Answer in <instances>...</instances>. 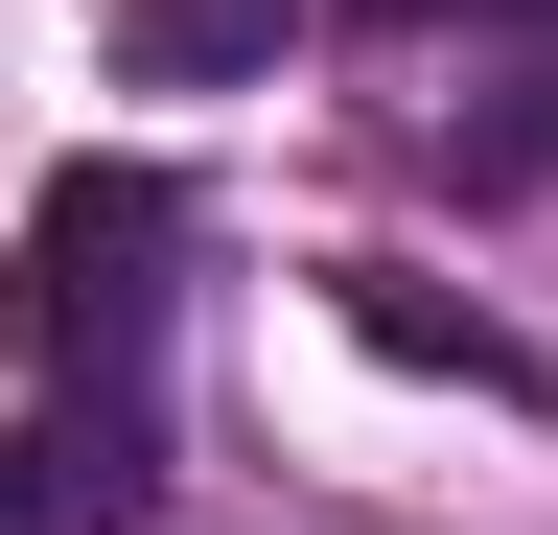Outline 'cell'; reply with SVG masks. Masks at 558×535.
<instances>
[{"label": "cell", "mask_w": 558, "mask_h": 535, "mask_svg": "<svg viewBox=\"0 0 558 535\" xmlns=\"http://www.w3.org/2000/svg\"><path fill=\"white\" fill-rule=\"evenodd\" d=\"M24 350L70 373V396H140L163 373V303H186V186L163 163H70L47 210H24Z\"/></svg>", "instance_id": "obj_1"}, {"label": "cell", "mask_w": 558, "mask_h": 535, "mask_svg": "<svg viewBox=\"0 0 558 535\" xmlns=\"http://www.w3.org/2000/svg\"><path fill=\"white\" fill-rule=\"evenodd\" d=\"M349 326H373L396 373H465V396H558V373H535V350H512L488 303H442V280H396V256H349Z\"/></svg>", "instance_id": "obj_2"}, {"label": "cell", "mask_w": 558, "mask_h": 535, "mask_svg": "<svg viewBox=\"0 0 558 535\" xmlns=\"http://www.w3.org/2000/svg\"><path fill=\"white\" fill-rule=\"evenodd\" d=\"M279 24H303V0H117V71H279Z\"/></svg>", "instance_id": "obj_3"}, {"label": "cell", "mask_w": 558, "mask_h": 535, "mask_svg": "<svg viewBox=\"0 0 558 535\" xmlns=\"http://www.w3.org/2000/svg\"><path fill=\"white\" fill-rule=\"evenodd\" d=\"M373 24H558V0H373Z\"/></svg>", "instance_id": "obj_4"}, {"label": "cell", "mask_w": 558, "mask_h": 535, "mask_svg": "<svg viewBox=\"0 0 558 535\" xmlns=\"http://www.w3.org/2000/svg\"><path fill=\"white\" fill-rule=\"evenodd\" d=\"M0 535H70V512H47V465H24V442H0Z\"/></svg>", "instance_id": "obj_5"}]
</instances>
